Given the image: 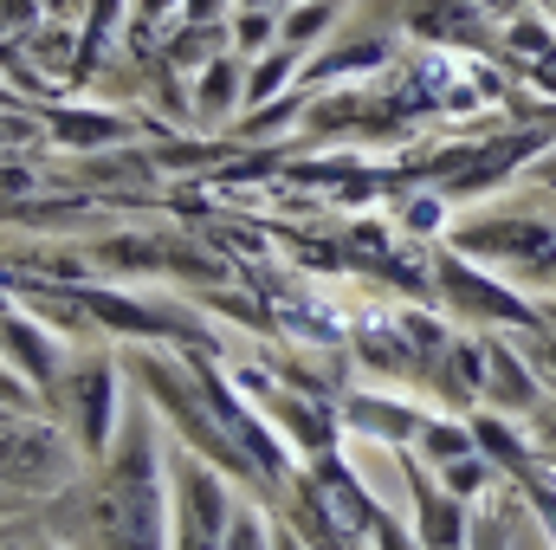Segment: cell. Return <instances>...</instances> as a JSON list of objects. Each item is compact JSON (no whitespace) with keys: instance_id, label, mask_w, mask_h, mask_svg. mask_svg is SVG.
<instances>
[{"instance_id":"21","label":"cell","mask_w":556,"mask_h":550,"mask_svg":"<svg viewBox=\"0 0 556 550\" xmlns=\"http://www.w3.org/2000/svg\"><path fill=\"white\" fill-rule=\"evenodd\" d=\"M0 111H13V98H7V91H0Z\"/></svg>"},{"instance_id":"20","label":"cell","mask_w":556,"mask_h":550,"mask_svg":"<svg viewBox=\"0 0 556 550\" xmlns=\"http://www.w3.org/2000/svg\"><path fill=\"white\" fill-rule=\"evenodd\" d=\"M240 7H278V0H240Z\"/></svg>"},{"instance_id":"22","label":"cell","mask_w":556,"mask_h":550,"mask_svg":"<svg viewBox=\"0 0 556 550\" xmlns=\"http://www.w3.org/2000/svg\"><path fill=\"white\" fill-rule=\"evenodd\" d=\"M7 505H13V499H7V486H0V512H7Z\"/></svg>"},{"instance_id":"3","label":"cell","mask_w":556,"mask_h":550,"mask_svg":"<svg viewBox=\"0 0 556 550\" xmlns=\"http://www.w3.org/2000/svg\"><path fill=\"white\" fill-rule=\"evenodd\" d=\"M0 363L33 389V396H52V383H59V343L39 330V324H26V317H13L7 304H0Z\"/></svg>"},{"instance_id":"5","label":"cell","mask_w":556,"mask_h":550,"mask_svg":"<svg viewBox=\"0 0 556 550\" xmlns=\"http://www.w3.org/2000/svg\"><path fill=\"white\" fill-rule=\"evenodd\" d=\"M408 486L420 499V550H466V518H459V499L446 486H427V473L408 466Z\"/></svg>"},{"instance_id":"23","label":"cell","mask_w":556,"mask_h":550,"mask_svg":"<svg viewBox=\"0 0 556 550\" xmlns=\"http://www.w3.org/2000/svg\"><path fill=\"white\" fill-rule=\"evenodd\" d=\"M26 550H59V545H26Z\"/></svg>"},{"instance_id":"18","label":"cell","mask_w":556,"mask_h":550,"mask_svg":"<svg viewBox=\"0 0 556 550\" xmlns=\"http://www.w3.org/2000/svg\"><path fill=\"white\" fill-rule=\"evenodd\" d=\"M0 137H33V124H26V117H7V124H0Z\"/></svg>"},{"instance_id":"7","label":"cell","mask_w":556,"mask_h":550,"mask_svg":"<svg viewBox=\"0 0 556 550\" xmlns=\"http://www.w3.org/2000/svg\"><path fill=\"white\" fill-rule=\"evenodd\" d=\"M52 130H59V142H72V149H98V142L124 137V117H111V111H59Z\"/></svg>"},{"instance_id":"13","label":"cell","mask_w":556,"mask_h":550,"mask_svg":"<svg viewBox=\"0 0 556 550\" xmlns=\"http://www.w3.org/2000/svg\"><path fill=\"white\" fill-rule=\"evenodd\" d=\"M440 479H446V492H453V499H466V492H479V486L492 479V466H485V460H472V453H459V460H446V466H440Z\"/></svg>"},{"instance_id":"14","label":"cell","mask_w":556,"mask_h":550,"mask_svg":"<svg viewBox=\"0 0 556 550\" xmlns=\"http://www.w3.org/2000/svg\"><path fill=\"white\" fill-rule=\"evenodd\" d=\"M273 33H278V7H247L240 13V52H260Z\"/></svg>"},{"instance_id":"8","label":"cell","mask_w":556,"mask_h":550,"mask_svg":"<svg viewBox=\"0 0 556 550\" xmlns=\"http://www.w3.org/2000/svg\"><path fill=\"white\" fill-rule=\"evenodd\" d=\"M240 65L233 59H207L201 65V117H220V111H233L240 104Z\"/></svg>"},{"instance_id":"6","label":"cell","mask_w":556,"mask_h":550,"mask_svg":"<svg viewBox=\"0 0 556 550\" xmlns=\"http://www.w3.org/2000/svg\"><path fill=\"white\" fill-rule=\"evenodd\" d=\"M440 273H446L453 298H459L466 311H479V317H518V324H531V311H525L518 298H505V285H498V278H479L472 266H459V260H440Z\"/></svg>"},{"instance_id":"16","label":"cell","mask_w":556,"mask_h":550,"mask_svg":"<svg viewBox=\"0 0 556 550\" xmlns=\"http://www.w3.org/2000/svg\"><path fill=\"white\" fill-rule=\"evenodd\" d=\"M175 13H181V20H188V26H214V20H220V13H227V0H181V7H175Z\"/></svg>"},{"instance_id":"11","label":"cell","mask_w":556,"mask_h":550,"mask_svg":"<svg viewBox=\"0 0 556 550\" xmlns=\"http://www.w3.org/2000/svg\"><path fill=\"white\" fill-rule=\"evenodd\" d=\"M220 550H273V525H266V512L233 505V518H227V545Z\"/></svg>"},{"instance_id":"17","label":"cell","mask_w":556,"mask_h":550,"mask_svg":"<svg viewBox=\"0 0 556 550\" xmlns=\"http://www.w3.org/2000/svg\"><path fill=\"white\" fill-rule=\"evenodd\" d=\"M531 505L544 512V525H551V545H556V492L544 486V479H531Z\"/></svg>"},{"instance_id":"10","label":"cell","mask_w":556,"mask_h":550,"mask_svg":"<svg viewBox=\"0 0 556 550\" xmlns=\"http://www.w3.org/2000/svg\"><path fill=\"white\" fill-rule=\"evenodd\" d=\"M479 440L466 434V427H453V421H420V453L433 460V466H446V460H459V453H472Z\"/></svg>"},{"instance_id":"24","label":"cell","mask_w":556,"mask_h":550,"mask_svg":"<svg viewBox=\"0 0 556 550\" xmlns=\"http://www.w3.org/2000/svg\"><path fill=\"white\" fill-rule=\"evenodd\" d=\"M551 317H556V304H551Z\"/></svg>"},{"instance_id":"19","label":"cell","mask_w":556,"mask_h":550,"mask_svg":"<svg viewBox=\"0 0 556 550\" xmlns=\"http://www.w3.org/2000/svg\"><path fill=\"white\" fill-rule=\"evenodd\" d=\"M538 182H551V188H556V155H551V162H538Z\"/></svg>"},{"instance_id":"15","label":"cell","mask_w":556,"mask_h":550,"mask_svg":"<svg viewBox=\"0 0 556 550\" xmlns=\"http://www.w3.org/2000/svg\"><path fill=\"white\" fill-rule=\"evenodd\" d=\"M369 538H376V550H420L395 518H382V512H369Z\"/></svg>"},{"instance_id":"4","label":"cell","mask_w":556,"mask_h":550,"mask_svg":"<svg viewBox=\"0 0 556 550\" xmlns=\"http://www.w3.org/2000/svg\"><path fill=\"white\" fill-rule=\"evenodd\" d=\"M453 240H459V253H485V260L518 253L525 266L544 260V273H556L551 266V227H531V221H479V227H459Z\"/></svg>"},{"instance_id":"12","label":"cell","mask_w":556,"mask_h":550,"mask_svg":"<svg viewBox=\"0 0 556 550\" xmlns=\"http://www.w3.org/2000/svg\"><path fill=\"white\" fill-rule=\"evenodd\" d=\"M330 20H337V7H330V0H311V7H291V13L278 20V33H285L291 46H311V39L330 26Z\"/></svg>"},{"instance_id":"9","label":"cell","mask_w":556,"mask_h":550,"mask_svg":"<svg viewBox=\"0 0 556 550\" xmlns=\"http://www.w3.org/2000/svg\"><path fill=\"white\" fill-rule=\"evenodd\" d=\"M298 72V46H285L273 52L266 65H253V78H247V91H240V104H273L278 91H285V78Z\"/></svg>"},{"instance_id":"2","label":"cell","mask_w":556,"mask_h":550,"mask_svg":"<svg viewBox=\"0 0 556 550\" xmlns=\"http://www.w3.org/2000/svg\"><path fill=\"white\" fill-rule=\"evenodd\" d=\"M52 396H59L65 434L78 440V453H85V460H104V453H111V434H117V414H124V396H117V357L98 350V357L59 370Z\"/></svg>"},{"instance_id":"1","label":"cell","mask_w":556,"mask_h":550,"mask_svg":"<svg viewBox=\"0 0 556 550\" xmlns=\"http://www.w3.org/2000/svg\"><path fill=\"white\" fill-rule=\"evenodd\" d=\"M46 525L65 532V538H85L91 550H168L162 460H155L149 414H130L124 453H117L85 492H65V505H52Z\"/></svg>"}]
</instances>
